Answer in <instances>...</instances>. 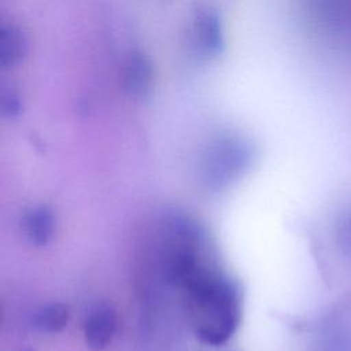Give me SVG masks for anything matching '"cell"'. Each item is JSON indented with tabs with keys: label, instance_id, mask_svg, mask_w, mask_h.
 I'll return each mask as SVG.
<instances>
[{
	"label": "cell",
	"instance_id": "ba28073f",
	"mask_svg": "<svg viewBox=\"0 0 351 351\" xmlns=\"http://www.w3.org/2000/svg\"><path fill=\"white\" fill-rule=\"evenodd\" d=\"M19 110H21V106H19V99L12 93H7V95H3V112L12 118L15 115L19 114Z\"/></svg>",
	"mask_w": 351,
	"mask_h": 351
},
{
	"label": "cell",
	"instance_id": "3957f363",
	"mask_svg": "<svg viewBox=\"0 0 351 351\" xmlns=\"http://www.w3.org/2000/svg\"><path fill=\"white\" fill-rule=\"evenodd\" d=\"M154 81L152 66L145 55L133 52L123 64L122 82L126 93L133 97H144L151 92Z\"/></svg>",
	"mask_w": 351,
	"mask_h": 351
},
{
	"label": "cell",
	"instance_id": "8992f818",
	"mask_svg": "<svg viewBox=\"0 0 351 351\" xmlns=\"http://www.w3.org/2000/svg\"><path fill=\"white\" fill-rule=\"evenodd\" d=\"M26 51L27 41L23 32L15 25H3L0 30V64L4 69L19 64Z\"/></svg>",
	"mask_w": 351,
	"mask_h": 351
},
{
	"label": "cell",
	"instance_id": "5b68a950",
	"mask_svg": "<svg viewBox=\"0 0 351 351\" xmlns=\"http://www.w3.org/2000/svg\"><path fill=\"white\" fill-rule=\"evenodd\" d=\"M23 232L29 241L37 247L48 244L55 230L53 213L47 206L30 208L23 217Z\"/></svg>",
	"mask_w": 351,
	"mask_h": 351
},
{
	"label": "cell",
	"instance_id": "52a82bcc",
	"mask_svg": "<svg viewBox=\"0 0 351 351\" xmlns=\"http://www.w3.org/2000/svg\"><path fill=\"white\" fill-rule=\"evenodd\" d=\"M69 321V310L64 304L51 303L33 313L32 325L44 333L60 332Z\"/></svg>",
	"mask_w": 351,
	"mask_h": 351
},
{
	"label": "cell",
	"instance_id": "6da1fadb",
	"mask_svg": "<svg viewBox=\"0 0 351 351\" xmlns=\"http://www.w3.org/2000/svg\"><path fill=\"white\" fill-rule=\"evenodd\" d=\"M173 281L185 292L195 335L210 346L225 343L240 324L241 295L237 284L202 258Z\"/></svg>",
	"mask_w": 351,
	"mask_h": 351
},
{
	"label": "cell",
	"instance_id": "277c9868",
	"mask_svg": "<svg viewBox=\"0 0 351 351\" xmlns=\"http://www.w3.org/2000/svg\"><path fill=\"white\" fill-rule=\"evenodd\" d=\"M195 43L204 55H215L223 44L222 26L218 15L208 10H199L193 22Z\"/></svg>",
	"mask_w": 351,
	"mask_h": 351
},
{
	"label": "cell",
	"instance_id": "7a4b0ae2",
	"mask_svg": "<svg viewBox=\"0 0 351 351\" xmlns=\"http://www.w3.org/2000/svg\"><path fill=\"white\" fill-rule=\"evenodd\" d=\"M118 325V317L114 307L101 304L92 310L84 325V337L86 346L93 351H101L112 341Z\"/></svg>",
	"mask_w": 351,
	"mask_h": 351
}]
</instances>
